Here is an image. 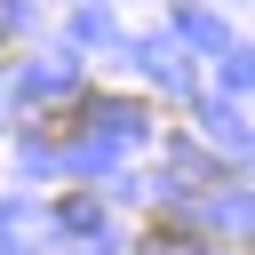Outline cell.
Listing matches in <instances>:
<instances>
[{
    "instance_id": "6da1fadb",
    "label": "cell",
    "mask_w": 255,
    "mask_h": 255,
    "mask_svg": "<svg viewBox=\"0 0 255 255\" xmlns=\"http://www.w3.org/2000/svg\"><path fill=\"white\" fill-rule=\"evenodd\" d=\"M199 247H207V239H199L191 223H151V231H143V255H199Z\"/></svg>"
}]
</instances>
